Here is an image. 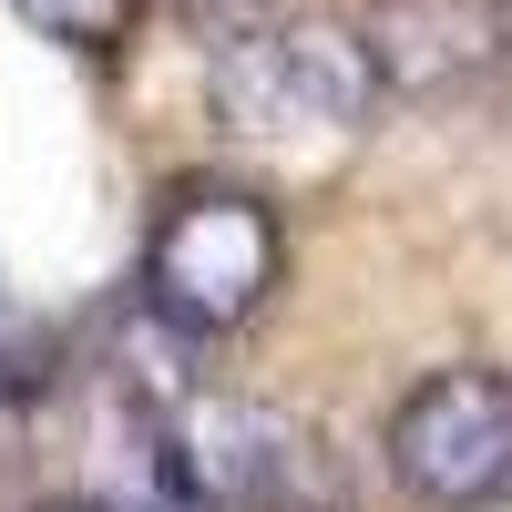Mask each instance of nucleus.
<instances>
[{
  "mask_svg": "<svg viewBox=\"0 0 512 512\" xmlns=\"http://www.w3.org/2000/svg\"><path fill=\"white\" fill-rule=\"evenodd\" d=\"M185 11H195L205 31H256V11H267V0H185Z\"/></svg>",
  "mask_w": 512,
  "mask_h": 512,
  "instance_id": "7",
  "label": "nucleus"
},
{
  "mask_svg": "<svg viewBox=\"0 0 512 512\" xmlns=\"http://www.w3.org/2000/svg\"><path fill=\"white\" fill-rule=\"evenodd\" d=\"M277 216L236 185H185L144 236V308L175 338H226L277 287Z\"/></svg>",
  "mask_w": 512,
  "mask_h": 512,
  "instance_id": "2",
  "label": "nucleus"
},
{
  "mask_svg": "<svg viewBox=\"0 0 512 512\" xmlns=\"http://www.w3.org/2000/svg\"><path fill=\"white\" fill-rule=\"evenodd\" d=\"M52 512H113V502H52Z\"/></svg>",
  "mask_w": 512,
  "mask_h": 512,
  "instance_id": "8",
  "label": "nucleus"
},
{
  "mask_svg": "<svg viewBox=\"0 0 512 512\" xmlns=\"http://www.w3.org/2000/svg\"><path fill=\"white\" fill-rule=\"evenodd\" d=\"M11 11H21L41 41H62V52H113V41L134 31L144 0H11Z\"/></svg>",
  "mask_w": 512,
  "mask_h": 512,
  "instance_id": "6",
  "label": "nucleus"
},
{
  "mask_svg": "<svg viewBox=\"0 0 512 512\" xmlns=\"http://www.w3.org/2000/svg\"><path fill=\"white\" fill-rule=\"evenodd\" d=\"M390 472L431 512L512 502V379L502 369H431L390 410Z\"/></svg>",
  "mask_w": 512,
  "mask_h": 512,
  "instance_id": "3",
  "label": "nucleus"
},
{
  "mask_svg": "<svg viewBox=\"0 0 512 512\" xmlns=\"http://www.w3.org/2000/svg\"><path fill=\"white\" fill-rule=\"evenodd\" d=\"M369 62L379 93L451 103L512 72V0H369Z\"/></svg>",
  "mask_w": 512,
  "mask_h": 512,
  "instance_id": "5",
  "label": "nucleus"
},
{
  "mask_svg": "<svg viewBox=\"0 0 512 512\" xmlns=\"http://www.w3.org/2000/svg\"><path fill=\"white\" fill-rule=\"evenodd\" d=\"M154 472L195 512H287L318 472V441L267 400H185L154 431Z\"/></svg>",
  "mask_w": 512,
  "mask_h": 512,
  "instance_id": "4",
  "label": "nucleus"
},
{
  "mask_svg": "<svg viewBox=\"0 0 512 512\" xmlns=\"http://www.w3.org/2000/svg\"><path fill=\"white\" fill-rule=\"evenodd\" d=\"M216 123L246 144H297V134H359L379 103V62L338 21H256L216 41Z\"/></svg>",
  "mask_w": 512,
  "mask_h": 512,
  "instance_id": "1",
  "label": "nucleus"
}]
</instances>
